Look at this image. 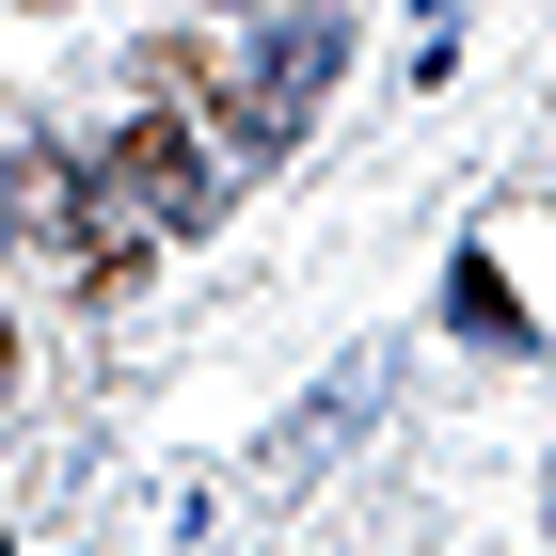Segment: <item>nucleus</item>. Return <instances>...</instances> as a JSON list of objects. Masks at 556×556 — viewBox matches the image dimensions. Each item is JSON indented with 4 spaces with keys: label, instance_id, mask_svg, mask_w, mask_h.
I'll list each match as a JSON object with an SVG mask.
<instances>
[{
    "label": "nucleus",
    "instance_id": "f03ea898",
    "mask_svg": "<svg viewBox=\"0 0 556 556\" xmlns=\"http://www.w3.org/2000/svg\"><path fill=\"white\" fill-rule=\"evenodd\" d=\"M96 191H128L143 223H207V207H223L207 143L175 128V112H128V128H112V160H96Z\"/></svg>",
    "mask_w": 556,
    "mask_h": 556
},
{
    "label": "nucleus",
    "instance_id": "f257e3e1",
    "mask_svg": "<svg viewBox=\"0 0 556 556\" xmlns=\"http://www.w3.org/2000/svg\"><path fill=\"white\" fill-rule=\"evenodd\" d=\"M334 64H350V33H334V16H270L239 64H191V80L223 96V128H239V143H302V112L334 96Z\"/></svg>",
    "mask_w": 556,
    "mask_h": 556
},
{
    "label": "nucleus",
    "instance_id": "20e7f679",
    "mask_svg": "<svg viewBox=\"0 0 556 556\" xmlns=\"http://www.w3.org/2000/svg\"><path fill=\"white\" fill-rule=\"evenodd\" d=\"M0 382H16V334H0Z\"/></svg>",
    "mask_w": 556,
    "mask_h": 556
},
{
    "label": "nucleus",
    "instance_id": "7ed1b4c3",
    "mask_svg": "<svg viewBox=\"0 0 556 556\" xmlns=\"http://www.w3.org/2000/svg\"><path fill=\"white\" fill-rule=\"evenodd\" d=\"M445 302H462V334H477V350H525V318H509V270H493V255H462V287H445Z\"/></svg>",
    "mask_w": 556,
    "mask_h": 556
}]
</instances>
